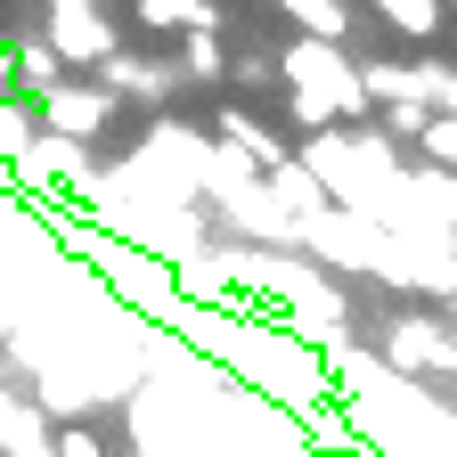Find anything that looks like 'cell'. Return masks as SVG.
I'll return each instance as SVG.
<instances>
[{
    "instance_id": "6da1fadb",
    "label": "cell",
    "mask_w": 457,
    "mask_h": 457,
    "mask_svg": "<svg viewBox=\"0 0 457 457\" xmlns=\"http://www.w3.org/2000/svg\"><path fill=\"white\" fill-rule=\"evenodd\" d=\"M311 171V188L335 204V212H360V220H384V196L400 180V147L384 131H311V147L295 155Z\"/></svg>"
},
{
    "instance_id": "7a4b0ae2",
    "label": "cell",
    "mask_w": 457,
    "mask_h": 457,
    "mask_svg": "<svg viewBox=\"0 0 457 457\" xmlns=\"http://www.w3.org/2000/svg\"><path fill=\"white\" fill-rule=\"evenodd\" d=\"M278 82H286V114L303 131H343V114H368V90H360V66L343 41H286L278 49Z\"/></svg>"
},
{
    "instance_id": "3957f363",
    "label": "cell",
    "mask_w": 457,
    "mask_h": 457,
    "mask_svg": "<svg viewBox=\"0 0 457 457\" xmlns=\"http://www.w3.org/2000/svg\"><path fill=\"white\" fill-rule=\"evenodd\" d=\"M9 180L49 196V204H98V171H90V147H66V139H25L9 155Z\"/></svg>"
},
{
    "instance_id": "277c9868",
    "label": "cell",
    "mask_w": 457,
    "mask_h": 457,
    "mask_svg": "<svg viewBox=\"0 0 457 457\" xmlns=\"http://www.w3.org/2000/svg\"><path fill=\"white\" fill-rule=\"evenodd\" d=\"M41 33H49V49H57V66H106L114 49V17L98 9V0H49V17H41Z\"/></svg>"
},
{
    "instance_id": "5b68a950",
    "label": "cell",
    "mask_w": 457,
    "mask_h": 457,
    "mask_svg": "<svg viewBox=\"0 0 457 457\" xmlns=\"http://www.w3.org/2000/svg\"><path fill=\"white\" fill-rule=\"evenodd\" d=\"M33 106H41V139H66V147H90L114 114H123L98 82H57V90H41Z\"/></svg>"
},
{
    "instance_id": "8992f818",
    "label": "cell",
    "mask_w": 457,
    "mask_h": 457,
    "mask_svg": "<svg viewBox=\"0 0 457 457\" xmlns=\"http://www.w3.org/2000/svg\"><path fill=\"white\" fill-rule=\"evenodd\" d=\"M384 368H392V376H457V335H449L441 319L409 311V319L384 327Z\"/></svg>"
},
{
    "instance_id": "52a82bcc",
    "label": "cell",
    "mask_w": 457,
    "mask_h": 457,
    "mask_svg": "<svg viewBox=\"0 0 457 457\" xmlns=\"http://www.w3.org/2000/svg\"><path fill=\"white\" fill-rule=\"evenodd\" d=\"M98 90L114 98V106H123V98H171V90H180V66H171V57H131V49H114L106 57V66H98Z\"/></svg>"
},
{
    "instance_id": "ba28073f",
    "label": "cell",
    "mask_w": 457,
    "mask_h": 457,
    "mask_svg": "<svg viewBox=\"0 0 457 457\" xmlns=\"http://www.w3.org/2000/svg\"><path fill=\"white\" fill-rule=\"evenodd\" d=\"M360 90H368V114H376V106H433V66L376 57V66H360Z\"/></svg>"
},
{
    "instance_id": "9c48e42d",
    "label": "cell",
    "mask_w": 457,
    "mask_h": 457,
    "mask_svg": "<svg viewBox=\"0 0 457 457\" xmlns=\"http://www.w3.org/2000/svg\"><path fill=\"white\" fill-rule=\"evenodd\" d=\"M220 147H237L253 171H270V163H286V139L262 123V114H245V106H220V131H212Z\"/></svg>"
},
{
    "instance_id": "30bf717a",
    "label": "cell",
    "mask_w": 457,
    "mask_h": 457,
    "mask_svg": "<svg viewBox=\"0 0 457 457\" xmlns=\"http://www.w3.org/2000/svg\"><path fill=\"white\" fill-rule=\"evenodd\" d=\"M9 74H17V90H33V98L66 82V66H57L49 33H9Z\"/></svg>"
},
{
    "instance_id": "8fae6325",
    "label": "cell",
    "mask_w": 457,
    "mask_h": 457,
    "mask_svg": "<svg viewBox=\"0 0 457 457\" xmlns=\"http://www.w3.org/2000/svg\"><path fill=\"white\" fill-rule=\"evenodd\" d=\"M131 9H139V25H155V33H220L212 0H131Z\"/></svg>"
},
{
    "instance_id": "7c38bea8",
    "label": "cell",
    "mask_w": 457,
    "mask_h": 457,
    "mask_svg": "<svg viewBox=\"0 0 457 457\" xmlns=\"http://www.w3.org/2000/svg\"><path fill=\"white\" fill-rule=\"evenodd\" d=\"M278 9L303 25V41H343L352 33V9H343V0H278Z\"/></svg>"
},
{
    "instance_id": "4fadbf2b",
    "label": "cell",
    "mask_w": 457,
    "mask_h": 457,
    "mask_svg": "<svg viewBox=\"0 0 457 457\" xmlns=\"http://www.w3.org/2000/svg\"><path fill=\"white\" fill-rule=\"evenodd\" d=\"M180 82H220L228 74V49H220V33H180Z\"/></svg>"
},
{
    "instance_id": "5bb4252c",
    "label": "cell",
    "mask_w": 457,
    "mask_h": 457,
    "mask_svg": "<svg viewBox=\"0 0 457 457\" xmlns=\"http://www.w3.org/2000/svg\"><path fill=\"white\" fill-rule=\"evenodd\" d=\"M376 17L392 33H409V41H433L441 33V0H376Z\"/></svg>"
},
{
    "instance_id": "9a60e30c",
    "label": "cell",
    "mask_w": 457,
    "mask_h": 457,
    "mask_svg": "<svg viewBox=\"0 0 457 457\" xmlns=\"http://www.w3.org/2000/svg\"><path fill=\"white\" fill-rule=\"evenodd\" d=\"M417 155H425L433 171H449V180H457V123H449V114H433V123H425V139H417Z\"/></svg>"
},
{
    "instance_id": "2e32d148",
    "label": "cell",
    "mask_w": 457,
    "mask_h": 457,
    "mask_svg": "<svg viewBox=\"0 0 457 457\" xmlns=\"http://www.w3.org/2000/svg\"><path fill=\"white\" fill-rule=\"evenodd\" d=\"M49 449H57V457H106V449L90 441V425H57V433H49Z\"/></svg>"
},
{
    "instance_id": "e0dca14e",
    "label": "cell",
    "mask_w": 457,
    "mask_h": 457,
    "mask_svg": "<svg viewBox=\"0 0 457 457\" xmlns=\"http://www.w3.org/2000/svg\"><path fill=\"white\" fill-rule=\"evenodd\" d=\"M228 74H237V82H278V57H262V49L253 57H228Z\"/></svg>"
},
{
    "instance_id": "ac0fdd59",
    "label": "cell",
    "mask_w": 457,
    "mask_h": 457,
    "mask_svg": "<svg viewBox=\"0 0 457 457\" xmlns=\"http://www.w3.org/2000/svg\"><path fill=\"white\" fill-rule=\"evenodd\" d=\"M433 114H449V123H457V74H449V66H433Z\"/></svg>"
},
{
    "instance_id": "d6986e66",
    "label": "cell",
    "mask_w": 457,
    "mask_h": 457,
    "mask_svg": "<svg viewBox=\"0 0 457 457\" xmlns=\"http://www.w3.org/2000/svg\"><path fill=\"white\" fill-rule=\"evenodd\" d=\"M0 106H17V74H9V41H0Z\"/></svg>"
},
{
    "instance_id": "ffe728a7",
    "label": "cell",
    "mask_w": 457,
    "mask_h": 457,
    "mask_svg": "<svg viewBox=\"0 0 457 457\" xmlns=\"http://www.w3.org/2000/svg\"><path fill=\"white\" fill-rule=\"evenodd\" d=\"M441 9H457V0H441Z\"/></svg>"
}]
</instances>
